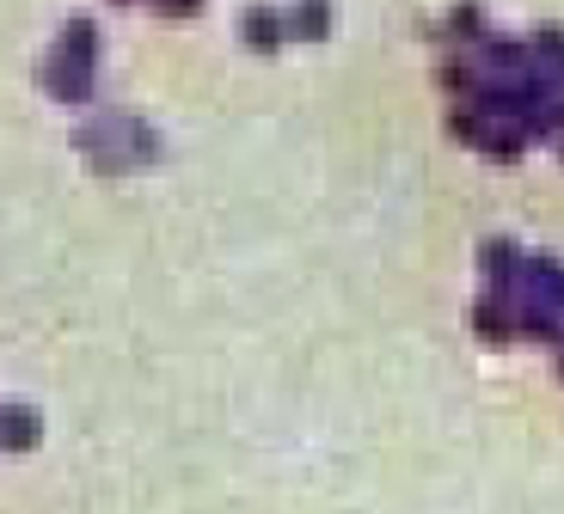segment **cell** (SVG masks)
Instances as JSON below:
<instances>
[{
  "label": "cell",
  "instance_id": "obj_1",
  "mask_svg": "<svg viewBox=\"0 0 564 514\" xmlns=\"http://www.w3.org/2000/svg\"><path fill=\"white\" fill-rule=\"evenodd\" d=\"M0 441H7V447H31V441H37V417H31V411H7V417H0Z\"/></svg>",
  "mask_w": 564,
  "mask_h": 514
}]
</instances>
